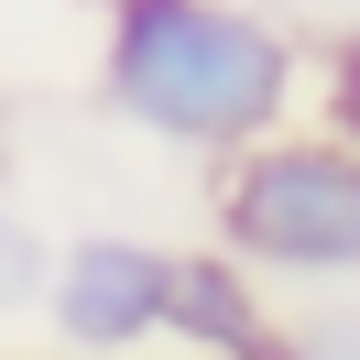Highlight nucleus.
Returning <instances> with one entry per match:
<instances>
[{"label": "nucleus", "instance_id": "f257e3e1", "mask_svg": "<svg viewBox=\"0 0 360 360\" xmlns=\"http://www.w3.org/2000/svg\"><path fill=\"white\" fill-rule=\"evenodd\" d=\"M295 44L251 0H110L98 22V98L175 153H240L284 131Z\"/></svg>", "mask_w": 360, "mask_h": 360}, {"label": "nucleus", "instance_id": "f03ea898", "mask_svg": "<svg viewBox=\"0 0 360 360\" xmlns=\"http://www.w3.org/2000/svg\"><path fill=\"white\" fill-rule=\"evenodd\" d=\"M219 251L284 284H349L360 273V142L338 131H262L219 175Z\"/></svg>", "mask_w": 360, "mask_h": 360}, {"label": "nucleus", "instance_id": "7ed1b4c3", "mask_svg": "<svg viewBox=\"0 0 360 360\" xmlns=\"http://www.w3.org/2000/svg\"><path fill=\"white\" fill-rule=\"evenodd\" d=\"M164 284H175V251L164 240L88 229V240L55 251L44 316H55V338H66V360H142L164 338Z\"/></svg>", "mask_w": 360, "mask_h": 360}, {"label": "nucleus", "instance_id": "20e7f679", "mask_svg": "<svg viewBox=\"0 0 360 360\" xmlns=\"http://www.w3.org/2000/svg\"><path fill=\"white\" fill-rule=\"evenodd\" d=\"M164 338H186L197 360H284V316L262 306V273L240 251H175L164 284Z\"/></svg>", "mask_w": 360, "mask_h": 360}, {"label": "nucleus", "instance_id": "39448f33", "mask_svg": "<svg viewBox=\"0 0 360 360\" xmlns=\"http://www.w3.org/2000/svg\"><path fill=\"white\" fill-rule=\"evenodd\" d=\"M44 273H55V251L33 240V219H22V207H0V316H22L33 295H44Z\"/></svg>", "mask_w": 360, "mask_h": 360}, {"label": "nucleus", "instance_id": "423d86ee", "mask_svg": "<svg viewBox=\"0 0 360 360\" xmlns=\"http://www.w3.org/2000/svg\"><path fill=\"white\" fill-rule=\"evenodd\" d=\"M328 120H338V142H360V11L328 44Z\"/></svg>", "mask_w": 360, "mask_h": 360}, {"label": "nucleus", "instance_id": "0eeeda50", "mask_svg": "<svg viewBox=\"0 0 360 360\" xmlns=\"http://www.w3.org/2000/svg\"><path fill=\"white\" fill-rule=\"evenodd\" d=\"M284 360H360V316H316V328H295Z\"/></svg>", "mask_w": 360, "mask_h": 360}]
</instances>
